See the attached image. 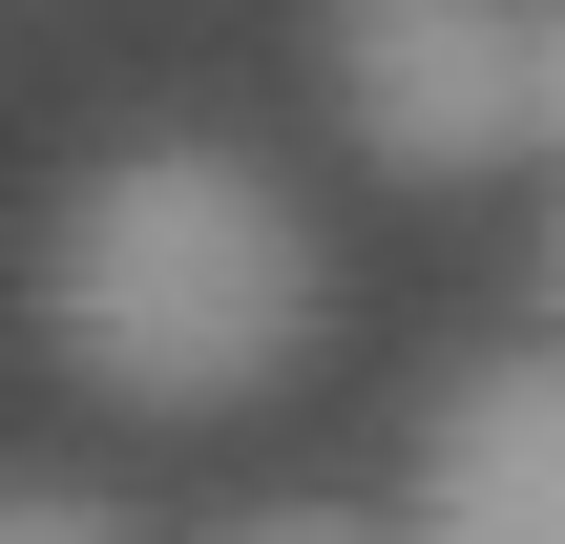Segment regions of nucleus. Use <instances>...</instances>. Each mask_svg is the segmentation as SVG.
<instances>
[{
  "instance_id": "obj_1",
  "label": "nucleus",
  "mask_w": 565,
  "mask_h": 544,
  "mask_svg": "<svg viewBox=\"0 0 565 544\" xmlns=\"http://www.w3.org/2000/svg\"><path fill=\"white\" fill-rule=\"evenodd\" d=\"M42 335L126 419H231L315 356V231L252 147H105L42 231Z\"/></svg>"
},
{
  "instance_id": "obj_2",
  "label": "nucleus",
  "mask_w": 565,
  "mask_h": 544,
  "mask_svg": "<svg viewBox=\"0 0 565 544\" xmlns=\"http://www.w3.org/2000/svg\"><path fill=\"white\" fill-rule=\"evenodd\" d=\"M315 42H335V105L398 189H461V168L545 147L524 126V0H335Z\"/></svg>"
},
{
  "instance_id": "obj_3",
  "label": "nucleus",
  "mask_w": 565,
  "mask_h": 544,
  "mask_svg": "<svg viewBox=\"0 0 565 544\" xmlns=\"http://www.w3.org/2000/svg\"><path fill=\"white\" fill-rule=\"evenodd\" d=\"M419 544H565V335L419 398Z\"/></svg>"
},
{
  "instance_id": "obj_4",
  "label": "nucleus",
  "mask_w": 565,
  "mask_h": 544,
  "mask_svg": "<svg viewBox=\"0 0 565 544\" xmlns=\"http://www.w3.org/2000/svg\"><path fill=\"white\" fill-rule=\"evenodd\" d=\"M0 544H147V524H105V503H63V482H21V503H0Z\"/></svg>"
},
{
  "instance_id": "obj_5",
  "label": "nucleus",
  "mask_w": 565,
  "mask_h": 544,
  "mask_svg": "<svg viewBox=\"0 0 565 544\" xmlns=\"http://www.w3.org/2000/svg\"><path fill=\"white\" fill-rule=\"evenodd\" d=\"M524 126L565 147V0H524Z\"/></svg>"
},
{
  "instance_id": "obj_6",
  "label": "nucleus",
  "mask_w": 565,
  "mask_h": 544,
  "mask_svg": "<svg viewBox=\"0 0 565 544\" xmlns=\"http://www.w3.org/2000/svg\"><path fill=\"white\" fill-rule=\"evenodd\" d=\"M231 544H419V524H335V503H273V524H231Z\"/></svg>"
},
{
  "instance_id": "obj_7",
  "label": "nucleus",
  "mask_w": 565,
  "mask_h": 544,
  "mask_svg": "<svg viewBox=\"0 0 565 544\" xmlns=\"http://www.w3.org/2000/svg\"><path fill=\"white\" fill-rule=\"evenodd\" d=\"M545 314H565V210H545Z\"/></svg>"
}]
</instances>
